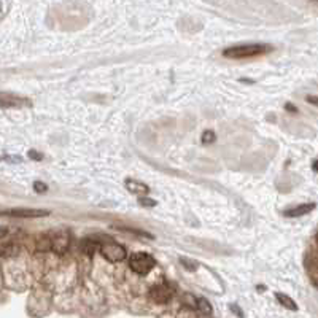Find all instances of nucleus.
Returning <instances> with one entry per match:
<instances>
[{
  "instance_id": "obj_1",
  "label": "nucleus",
  "mask_w": 318,
  "mask_h": 318,
  "mask_svg": "<svg viewBox=\"0 0 318 318\" xmlns=\"http://www.w3.org/2000/svg\"><path fill=\"white\" fill-rule=\"evenodd\" d=\"M272 46L264 45V43H248V45H237L232 48H226L223 51L224 58L229 59H243V58H253L258 54H264L271 51Z\"/></svg>"
},
{
  "instance_id": "obj_2",
  "label": "nucleus",
  "mask_w": 318,
  "mask_h": 318,
  "mask_svg": "<svg viewBox=\"0 0 318 318\" xmlns=\"http://www.w3.org/2000/svg\"><path fill=\"white\" fill-rule=\"evenodd\" d=\"M154 266H156V259H154L150 253L138 251V253L130 255L129 267H130V271L138 275H146Z\"/></svg>"
},
{
  "instance_id": "obj_3",
  "label": "nucleus",
  "mask_w": 318,
  "mask_h": 318,
  "mask_svg": "<svg viewBox=\"0 0 318 318\" xmlns=\"http://www.w3.org/2000/svg\"><path fill=\"white\" fill-rule=\"evenodd\" d=\"M101 253L102 256L110 261V263H121L123 259H126L127 251L123 245H119L115 240H108L104 242L101 245Z\"/></svg>"
},
{
  "instance_id": "obj_4",
  "label": "nucleus",
  "mask_w": 318,
  "mask_h": 318,
  "mask_svg": "<svg viewBox=\"0 0 318 318\" xmlns=\"http://www.w3.org/2000/svg\"><path fill=\"white\" fill-rule=\"evenodd\" d=\"M2 216H13V218H42L50 215V210L46 209H6L0 210Z\"/></svg>"
},
{
  "instance_id": "obj_5",
  "label": "nucleus",
  "mask_w": 318,
  "mask_h": 318,
  "mask_svg": "<svg viewBox=\"0 0 318 318\" xmlns=\"http://www.w3.org/2000/svg\"><path fill=\"white\" fill-rule=\"evenodd\" d=\"M69 245H70L69 231L62 229L51 235V251H54L56 255H64L69 250Z\"/></svg>"
},
{
  "instance_id": "obj_6",
  "label": "nucleus",
  "mask_w": 318,
  "mask_h": 318,
  "mask_svg": "<svg viewBox=\"0 0 318 318\" xmlns=\"http://www.w3.org/2000/svg\"><path fill=\"white\" fill-rule=\"evenodd\" d=\"M150 298L153 303L156 304H167L170 298H172V291L164 283H159V285H154V287L150 290Z\"/></svg>"
},
{
  "instance_id": "obj_7",
  "label": "nucleus",
  "mask_w": 318,
  "mask_h": 318,
  "mask_svg": "<svg viewBox=\"0 0 318 318\" xmlns=\"http://www.w3.org/2000/svg\"><path fill=\"white\" fill-rule=\"evenodd\" d=\"M26 105H30L29 99H24V97L14 96L10 93H0V107L19 108V107H26Z\"/></svg>"
},
{
  "instance_id": "obj_8",
  "label": "nucleus",
  "mask_w": 318,
  "mask_h": 318,
  "mask_svg": "<svg viewBox=\"0 0 318 318\" xmlns=\"http://www.w3.org/2000/svg\"><path fill=\"white\" fill-rule=\"evenodd\" d=\"M314 209H315V204H312V202L311 204H301V206H296L293 209L285 210L283 215L288 216V218H298V216H304L307 213H311Z\"/></svg>"
},
{
  "instance_id": "obj_9",
  "label": "nucleus",
  "mask_w": 318,
  "mask_h": 318,
  "mask_svg": "<svg viewBox=\"0 0 318 318\" xmlns=\"http://www.w3.org/2000/svg\"><path fill=\"white\" fill-rule=\"evenodd\" d=\"M126 188L134 194H148L150 188L137 180H126Z\"/></svg>"
},
{
  "instance_id": "obj_10",
  "label": "nucleus",
  "mask_w": 318,
  "mask_h": 318,
  "mask_svg": "<svg viewBox=\"0 0 318 318\" xmlns=\"http://www.w3.org/2000/svg\"><path fill=\"white\" fill-rule=\"evenodd\" d=\"M275 298H277V301H279V303H280L285 309H288V311H298L296 303H295V301H293L290 296L283 295V293H275Z\"/></svg>"
},
{
  "instance_id": "obj_11",
  "label": "nucleus",
  "mask_w": 318,
  "mask_h": 318,
  "mask_svg": "<svg viewBox=\"0 0 318 318\" xmlns=\"http://www.w3.org/2000/svg\"><path fill=\"white\" fill-rule=\"evenodd\" d=\"M97 247H99V243H97L94 239H85L83 242H81V251L88 256H93L94 251L97 250Z\"/></svg>"
},
{
  "instance_id": "obj_12",
  "label": "nucleus",
  "mask_w": 318,
  "mask_h": 318,
  "mask_svg": "<svg viewBox=\"0 0 318 318\" xmlns=\"http://www.w3.org/2000/svg\"><path fill=\"white\" fill-rule=\"evenodd\" d=\"M198 309H199L202 314H206V315L212 314V306H210V303H209L206 298H199L198 299Z\"/></svg>"
},
{
  "instance_id": "obj_13",
  "label": "nucleus",
  "mask_w": 318,
  "mask_h": 318,
  "mask_svg": "<svg viewBox=\"0 0 318 318\" xmlns=\"http://www.w3.org/2000/svg\"><path fill=\"white\" fill-rule=\"evenodd\" d=\"M38 250H42V251L51 250V237L50 235H43V237L38 240Z\"/></svg>"
},
{
  "instance_id": "obj_14",
  "label": "nucleus",
  "mask_w": 318,
  "mask_h": 318,
  "mask_svg": "<svg viewBox=\"0 0 318 318\" xmlns=\"http://www.w3.org/2000/svg\"><path fill=\"white\" fill-rule=\"evenodd\" d=\"M177 318H196L194 309H190V307H183L182 311L177 314Z\"/></svg>"
},
{
  "instance_id": "obj_15",
  "label": "nucleus",
  "mask_w": 318,
  "mask_h": 318,
  "mask_svg": "<svg viewBox=\"0 0 318 318\" xmlns=\"http://www.w3.org/2000/svg\"><path fill=\"white\" fill-rule=\"evenodd\" d=\"M216 140V135L213 130H206L202 134V143H213Z\"/></svg>"
},
{
  "instance_id": "obj_16",
  "label": "nucleus",
  "mask_w": 318,
  "mask_h": 318,
  "mask_svg": "<svg viewBox=\"0 0 318 318\" xmlns=\"http://www.w3.org/2000/svg\"><path fill=\"white\" fill-rule=\"evenodd\" d=\"M2 255H5V256H13V255H16V251H18V247L16 245H13V243H10V245H6V247H2Z\"/></svg>"
},
{
  "instance_id": "obj_17",
  "label": "nucleus",
  "mask_w": 318,
  "mask_h": 318,
  "mask_svg": "<svg viewBox=\"0 0 318 318\" xmlns=\"http://www.w3.org/2000/svg\"><path fill=\"white\" fill-rule=\"evenodd\" d=\"M182 264L186 266V269H188V271H196V269H198V264H196L194 261H190V259H186V258H182Z\"/></svg>"
},
{
  "instance_id": "obj_18",
  "label": "nucleus",
  "mask_w": 318,
  "mask_h": 318,
  "mask_svg": "<svg viewBox=\"0 0 318 318\" xmlns=\"http://www.w3.org/2000/svg\"><path fill=\"white\" fill-rule=\"evenodd\" d=\"M34 190H35L37 193H46V191H48V186H46V183H43V182H35V183H34Z\"/></svg>"
},
{
  "instance_id": "obj_19",
  "label": "nucleus",
  "mask_w": 318,
  "mask_h": 318,
  "mask_svg": "<svg viewBox=\"0 0 318 318\" xmlns=\"http://www.w3.org/2000/svg\"><path fill=\"white\" fill-rule=\"evenodd\" d=\"M140 202H142V206H146V207H154V206H156V201L146 199V198H140Z\"/></svg>"
},
{
  "instance_id": "obj_20",
  "label": "nucleus",
  "mask_w": 318,
  "mask_h": 318,
  "mask_svg": "<svg viewBox=\"0 0 318 318\" xmlns=\"http://www.w3.org/2000/svg\"><path fill=\"white\" fill-rule=\"evenodd\" d=\"M29 158L35 159V161H40V159H42L43 156H42V154H38L35 150H30V151H29Z\"/></svg>"
},
{
  "instance_id": "obj_21",
  "label": "nucleus",
  "mask_w": 318,
  "mask_h": 318,
  "mask_svg": "<svg viewBox=\"0 0 318 318\" xmlns=\"http://www.w3.org/2000/svg\"><path fill=\"white\" fill-rule=\"evenodd\" d=\"M307 102H311V104H314V105H318V97H315V96H307Z\"/></svg>"
},
{
  "instance_id": "obj_22",
  "label": "nucleus",
  "mask_w": 318,
  "mask_h": 318,
  "mask_svg": "<svg viewBox=\"0 0 318 318\" xmlns=\"http://www.w3.org/2000/svg\"><path fill=\"white\" fill-rule=\"evenodd\" d=\"M287 110H290V111H293V113L298 111V108L295 107V105H291V104H287Z\"/></svg>"
},
{
  "instance_id": "obj_23",
  "label": "nucleus",
  "mask_w": 318,
  "mask_h": 318,
  "mask_svg": "<svg viewBox=\"0 0 318 318\" xmlns=\"http://www.w3.org/2000/svg\"><path fill=\"white\" fill-rule=\"evenodd\" d=\"M6 227H0V239H2L3 237V235H6Z\"/></svg>"
},
{
  "instance_id": "obj_24",
  "label": "nucleus",
  "mask_w": 318,
  "mask_h": 318,
  "mask_svg": "<svg viewBox=\"0 0 318 318\" xmlns=\"http://www.w3.org/2000/svg\"><path fill=\"white\" fill-rule=\"evenodd\" d=\"M314 170H315V172H318V161L314 162Z\"/></svg>"
},
{
  "instance_id": "obj_25",
  "label": "nucleus",
  "mask_w": 318,
  "mask_h": 318,
  "mask_svg": "<svg viewBox=\"0 0 318 318\" xmlns=\"http://www.w3.org/2000/svg\"><path fill=\"white\" fill-rule=\"evenodd\" d=\"M315 240H317V242H318V232H317V234H315Z\"/></svg>"
}]
</instances>
